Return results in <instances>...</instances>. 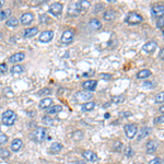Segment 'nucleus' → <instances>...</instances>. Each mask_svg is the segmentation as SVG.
I'll use <instances>...</instances> for the list:
<instances>
[{"label": "nucleus", "instance_id": "f257e3e1", "mask_svg": "<svg viewBox=\"0 0 164 164\" xmlns=\"http://www.w3.org/2000/svg\"><path fill=\"white\" fill-rule=\"evenodd\" d=\"M90 1H86V0H81V1H77V2H73L69 5V11L68 13L72 16H77L81 13V11L86 10V9L90 7Z\"/></svg>", "mask_w": 164, "mask_h": 164}, {"label": "nucleus", "instance_id": "f03ea898", "mask_svg": "<svg viewBox=\"0 0 164 164\" xmlns=\"http://www.w3.org/2000/svg\"><path fill=\"white\" fill-rule=\"evenodd\" d=\"M46 135H47V130L46 128L44 127H38L36 129H34L33 131L31 133V139L33 141L37 143H41L45 140L46 138Z\"/></svg>", "mask_w": 164, "mask_h": 164}, {"label": "nucleus", "instance_id": "7ed1b4c3", "mask_svg": "<svg viewBox=\"0 0 164 164\" xmlns=\"http://www.w3.org/2000/svg\"><path fill=\"white\" fill-rule=\"evenodd\" d=\"M16 114L11 109H8V111H5V113L2 114V124H5V126H12L16 120Z\"/></svg>", "mask_w": 164, "mask_h": 164}, {"label": "nucleus", "instance_id": "20e7f679", "mask_svg": "<svg viewBox=\"0 0 164 164\" xmlns=\"http://www.w3.org/2000/svg\"><path fill=\"white\" fill-rule=\"evenodd\" d=\"M73 39H75V33H73V31L67 30V31L64 32L63 35H61L60 43H61V45L66 46V45H70L71 43L73 42Z\"/></svg>", "mask_w": 164, "mask_h": 164}, {"label": "nucleus", "instance_id": "39448f33", "mask_svg": "<svg viewBox=\"0 0 164 164\" xmlns=\"http://www.w3.org/2000/svg\"><path fill=\"white\" fill-rule=\"evenodd\" d=\"M125 21L128 24H139L142 21V16L137 12H129L126 16Z\"/></svg>", "mask_w": 164, "mask_h": 164}, {"label": "nucleus", "instance_id": "423d86ee", "mask_svg": "<svg viewBox=\"0 0 164 164\" xmlns=\"http://www.w3.org/2000/svg\"><path fill=\"white\" fill-rule=\"evenodd\" d=\"M125 129V133L129 139H133L137 133H138V127L135 124H127L124 127Z\"/></svg>", "mask_w": 164, "mask_h": 164}, {"label": "nucleus", "instance_id": "0eeeda50", "mask_svg": "<svg viewBox=\"0 0 164 164\" xmlns=\"http://www.w3.org/2000/svg\"><path fill=\"white\" fill-rule=\"evenodd\" d=\"M93 97L91 92L89 91H80L78 93H76V100L78 102H88L89 100H91Z\"/></svg>", "mask_w": 164, "mask_h": 164}, {"label": "nucleus", "instance_id": "6e6552de", "mask_svg": "<svg viewBox=\"0 0 164 164\" xmlns=\"http://www.w3.org/2000/svg\"><path fill=\"white\" fill-rule=\"evenodd\" d=\"M152 16L160 19L164 16V5H154L151 9Z\"/></svg>", "mask_w": 164, "mask_h": 164}, {"label": "nucleus", "instance_id": "1a4fd4ad", "mask_svg": "<svg viewBox=\"0 0 164 164\" xmlns=\"http://www.w3.org/2000/svg\"><path fill=\"white\" fill-rule=\"evenodd\" d=\"M49 12L52 13L53 16H58L60 13L63 12V5H61V3H59V2L53 3V5L49 7Z\"/></svg>", "mask_w": 164, "mask_h": 164}, {"label": "nucleus", "instance_id": "9d476101", "mask_svg": "<svg viewBox=\"0 0 164 164\" xmlns=\"http://www.w3.org/2000/svg\"><path fill=\"white\" fill-rule=\"evenodd\" d=\"M34 20V14L31 12H26V13H23L22 16L20 18V21L23 25H29L33 22Z\"/></svg>", "mask_w": 164, "mask_h": 164}, {"label": "nucleus", "instance_id": "9b49d317", "mask_svg": "<svg viewBox=\"0 0 164 164\" xmlns=\"http://www.w3.org/2000/svg\"><path fill=\"white\" fill-rule=\"evenodd\" d=\"M54 37V32L53 31H44L41 33V36H39V41L43 43H48L50 42Z\"/></svg>", "mask_w": 164, "mask_h": 164}, {"label": "nucleus", "instance_id": "f8f14e48", "mask_svg": "<svg viewBox=\"0 0 164 164\" xmlns=\"http://www.w3.org/2000/svg\"><path fill=\"white\" fill-rule=\"evenodd\" d=\"M83 158L86 160V161L89 162H95L97 161V153L94 151H92V150H84L83 151Z\"/></svg>", "mask_w": 164, "mask_h": 164}, {"label": "nucleus", "instance_id": "ddd939ff", "mask_svg": "<svg viewBox=\"0 0 164 164\" xmlns=\"http://www.w3.org/2000/svg\"><path fill=\"white\" fill-rule=\"evenodd\" d=\"M24 58H25V54H24V53H16V54H13L12 56L9 57V63H11V64L20 63Z\"/></svg>", "mask_w": 164, "mask_h": 164}, {"label": "nucleus", "instance_id": "4468645a", "mask_svg": "<svg viewBox=\"0 0 164 164\" xmlns=\"http://www.w3.org/2000/svg\"><path fill=\"white\" fill-rule=\"evenodd\" d=\"M97 86V80H88L82 83V88L86 89V91H94Z\"/></svg>", "mask_w": 164, "mask_h": 164}, {"label": "nucleus", "instance_id": "2eb2a0df", "mask_svg": "<svg viewBox=\"0 0 164 164\" xmlns=\"http://www.w3.org/2000/svg\"><path fill=\"white\" fill-rule=\"evenodd\" d=\"M159 148V142L155 140H150L147 142V152L148 153H153Z\"/></svg>", "mask_w": 164, "mask_h": 164}, {"label": "nucleus", "instance_id": "dca6fc26", "mask_svg": "<svg viewBox=\"0 0 164 164\" xmlns=\"http://www.w3.org/2000/svg\"><path fill=\"white\" fill-rule=\"evenodd\" d=\"M142 48L146 53H148V54H151V53H153L154 50H155L156 43L154 42V41H149V42H147L146 44L143 45Z\"/></svg>", "mask_w": 164, "mask_h": 164}, {"label": "nucleus", "instance_id": "f3484780", "mask_svg": "<svg viewBox=\"0 0 164 164\" xmlns=\"http://www.w3.org/2000/svg\"><path fill=\"white\" fill-rule=\"evenodd\" d=\"M22 146H23V143H22L21 139H13V140L11 141L10 148H11V150H12V151L18 152L19 150L22 148Z\"/></svg>", "mask_w": 164, "mask_h": 164}, {"label": "nucleus", "instance_id": "a211bd4d", "mask_svg": "<svg viewBox=\"0 0 164 164\" xmlns=\"http://www.w3.org/2000/svg\"><path fill=\"white\" fill-rule=\"evenodd\" d=\"M52 106H53V99H50V97H44V99L41 100V102H39V107L42 109H46Z\"/></svg>", "mask_w": 164, "mask_h": 164}, {"label": "nucleus", "instance_id": "6ab92c4d", "mask_svg": "<svg viewBox=\"0 0 164 164\" xmlns=\"http://www.w3.org/2000/svg\"><path fill=\"white\" fill-rule=\"evenodd\" d=\"M89 27H90L91 30H94V31H95V30H100L102 27V23L100 20L93 18L90 20V22H89Z\"/></svg>", "mask_w": 164, "mask_h": 164}, {"label": "nucleus", "instance_id": "aec40b11", "mask_svg": "<svg viewBox=\"0 0 164 164\" xmlns=\"http://www.w3.org/2000/svg\"><path fill=\"white\" fill-rule=\"evenodd\" d=\"M104 19L106 21H113L115 18H116V11L114 9H108L104 12Z\"/></svg>", "mask_w": 164, "mask_h": 164}, {"label": "nucleus", "instance_id": "412c9836", "mask_svg": "<svg viewBox=\"0 0 164 164\" xmlns=\"http://www.w3.org/2000/svg\"><path fill=\"white\" fill-rule=\"evenodd\" d=\"M37 33H38V27H36V26L35 27H29V29H26L24 31V37L30 38V37L35 36Z\"/></svg>", "mask_w": 164, "mask_h": 164}, {"label": "nucleus", "instance_id": "4be33fe9", "mask_svg": "<svg viewBox=\"0 0 164 164\" xmlns=\"http://www.w3.org/2000/svg\"><path fill=\"white\" fill-rule=\"evenodd\" d=\"M151 133V128L150 127H143L142 129H140V133L138 135V141L142 140L143 138H146L147 136H149Z\"/></svg>", "mask_w": 164, "mask_h": 164}, {"label": "nucleus", "instance_id": "5701e85b", "mask_svg": "<svg viewBox=\"0 0 164 164\" xmlns=\"http://www.w3.org/2000/svg\"><path fill=\"white\" fill-rule=\"evenodd\" d=\"M63 111V106L61 105H54L52 106L50 108L47 109V115L50 116V115H55V114H58L59 112Z\"/></svg>", "mask_w": 164, "mask_h": 164}, {"label": "nucleus", "instance_id": "b1692460", "mask_svg": "<svg viewBox=\"0 0 164 164\" xmlns=\"http://www.w3.org/2000/svg\"><path fill=\"white\" fill-rule=\"evenodd\" d=\"M61 149H63V144L59 142H54L50 146L49 148V152L50 153H59L61 151Z\"/></svg>", "mask_w": 164, "mask_h": 164}, {"label": "nucleus", "instance_id": "393cba45", "mask_svg": "<svg viewBox=\"0 0 164 164\" xmlns=\"http://www.w3.org/2000/svg\"><path fill=\"white\" fill-rule=\"evenodd\" d=\"M152 75V72L149 69H143V70H140L138 73H137V78L138 79H144L148 78Z\"/></svg>", "mask_w": 164, "mask_h": 164}, {"label": "nucleus", "instance_id": "a878e982", "mask_svg": "<svg viewBox=\"0 0 164 164\" xmlns=\"http://www.w3.org/2000/svg\"><path fill=\"white\" fill-rule=\"evenodd\" d=\"M5 25L9 26V27H16V26L19 25V20L16 18H14V16H11V18H9L7 20Z\"/></svg>", "mask_w": 164, "mask_h": 164}, {"label": "nucleus", "instance_id": "bb28decb", "mask_svg": "<svg viewBox=\"0 0 164 164\" xmlns=\"http://www.w3.org/2000/svg\"><path fill=\"white\" fill-rule=\"evenodd\" d=\"M11 10L10 9H5V10H0V21L3 20H8L10 18Z\"/></svg>", "mask_w": 164, "mask_h": 164}, {"label": "nucleus", "instance_id": "cd10ccee", "mask_svg": "<svg viewBox=\"0 0 164 164\" xmlns=\"http://www.w3.org/2000/svg\"><path fill=\"white\" fill-rule=\"evenodd\" d=\"M94 107H95V103H94V102H88V103L82 105L81 108H82L83 112H90V111L94 109Z\"/></svg>", "mask_w": 164, "mask_h": 164}, {"label": "nucleus", "instance_id": "c85d7f7f", "mask_svg": "<svg viewBox=\"0 0 164 164\" xmlns=\"http://www.w3.org/2000/svg\"><path fill=\"white\" fill-rule=\"evenodd\" d=\"M23 67H22L21 65H16V66H13L12 68H11V73L12 75H21L22 72H23Z\"/></svg>", "mask_w": 164, "mask_h": 164}, {"label": "nucleus", "instance_id": "c756f323", "mask_svg": "<svg viewBox=\"0 0 164 164\" xmlns=\"http://www.w3.org/2000/svg\"><path fill=\"white\" fill-rule=\"evenodd\" d=\"M0 158L1 159H9L10 158V151H9L8 149H5V148H0Z\"/></svg>", "mask_w": 164, "mask_h": 164}, {"label": "nucleus", "instance_id": "7c9ffc66", "mask_svg": "<svg viewBox=\"0 0 164 164\" xmlns=\"http://www.w3.org/2000/svg\"><path fill=\"white\" fill-rule=\"evenodd\" d=\"M124 153H125V155L127 156V158H131V156H133L135 152H133V148H130V147H127V148L124 150Z\"/></svg>", "mask_w": 164, "mask_h": 164}, {"label": "nucleus", "instance_id": "2f4dec72", "mask_svg": "<svg viewBox=\"0 0 164 164\" xmlns=\"http://www.w3.org/2000/svg\"><path fill=\"white\" fill-rule=\"evenodd\" d=\"M124 100H125L124 95H116V97H113L112 102H114V103H116V104H119V103H122V102H124Z\"/></svg>", "mask_w": 164, "mask_h": 164}, {"label": "nucleus", "instance_id": "473e14b6", "mask_svg": "<svg viewBox=\"0 0 164 164\" xmlns=\"http://www.w3.org/2000/svg\"><path fill=\"white\" fill-rule=\"evenodd\" d=\"M113 148H114L115 151H122V148H124V146H122V143L120 142V141H115Z\"/></svg>", "mask_w": 164, "mask_h": 164}, {"label": "nucleus", "instance_id": "72a5a7b5", "mask_svg": "<svg viewBox=\"0 0 164 164\" xmlns=\"http://www.w3.org/2000/svg\"><path fill=\"white\" fill-rule=\"evenodd\" d=\"M155 102H156V103H164V91L160 92L159 94H156Z\"/></svg>", "mask_w": 164, "mask_h": 164}, {"label": "nucleus", "instance_id": "f704fd0d", "mask_svg": "<svg viewBox=\"0 0 164 164\" xmlns=\"http://www.w3.org/2000/svg\"><path fill=\"white\" fill-rule=\"evenodd\" d=\"M43 122H44L45 125H47V126H49V125H53V122H54V119H53L50 116H45L44 118H43Z\"/></svg>", "mask_w": 164, "mask_h": 164}, {"label": "nucleus", "instance_id": "c9c22d12", "mask_svg": "<svg viewBox=\"0 0 164 164\" xmlns=\"http://www.w3.org/2000/svg\"><path fill=\"white\" fill-rule=\"evenodd\" d=\"M82 137H83L82 131H76V133H73V135H72L73 140H76V141H79L80 139H82Z\"/></svg>", "mask_w": 164, "mask_h": 164}, {"label": "nucleus", "instance_id": "e433bc0d", "mask_svg": "<svg viewBox=\"0 0 164 164\" xmlns=\"http://www.w3.org/2000/svg\"><path fill=\"white\" fill-rule=\"evenodd\" d=\"M7 141H8V136L0 135V147L3 146L5 143H7Z\"/></svg>", "mask_w": 164, "mask_h": 164}, {"label": "nucleus", "instance_id": "4c0bfd02", "mask_svg": "<svg viewBox=\"0 0 164 164\" xmlns=\"http://www.w3.org/2000/svg\"><path fill=\"white\" fill-rule=\"evenodd\" d=\"M154 124L155 125H158V124H162V122H164V115H161V116H159V117L154 118Z\"/></svg>", "mask_w": 164, "mask_h": 164}, {"label": "nucleus", "instance_id": "58836bf2", "mask_svg": "<svg viewBox=\"0 0 164 164\" xmlns=\"http://www.w3.org/2000/svg\"><path fill=\"white\" fill-rule=\"evenodd\" d=\"M156 26H158L159 29L164 27V16L163 18H160L159 20H158V22H156Z\"/></svg>", "mask_w": 164, "mask_h": 164}, {"label": "nucleus", "instance_id": "ea45409f", "mask_svg": "<svg viewBox=\"0 0 164 164\" xmlns=\"http://www.w3.org/2000/svg\"><path fill=\"white\" fill-rule=\"evenodd\" d=\"M8 71V66L5 65V64H1L0 65V73H5Z\"/></svg>", "mask_w": 164, "mask_h": 164}, {"label": "nucleus", "instance_id": "a19ab883", "mask_svg": "<svg viewBox=\"0 0 164 164\" xmlns=\"http://www.w3.org/2000/svg\"><path fill=\"white\" fill-rule=\"evenodd\" d=\"M50 92L52 91H50L49 89H43V90H41L38 92V95H46V94H49Z\"/></svg>", "mask_w": 164, "mask_h": 164}, {"label": "nucleus", "instance_id": "79ce46f5", "mask_svg": "<svg viewBox=\"0 0 164 164\" xmlns=\"http://www.w3.org/2000/svg\"><path fill=\"white\" fill-rule=\"evenodd\" d=\"M149 164H161V159L160 158H154L151 161L149 162Z\"/></svg>", "mask_w": 164, "mask_h": 164}, {"label": "nucleus", "instance_id": "37998d69", "mask_svg": "<svg viewBox=\"0 0 164 164\" xmlns=\"http://www.w3.org/2000/svg\"><path fill=\"white\" fill-rule=\"evenodd\" d=\"M100 76H101L102 78L107 79V80H109V79H112V75H107V73H101Z\"/></svg>", "mask_w": 164, "mask_h": 164}, {"label": "nucleus", "instance_id": "c03bdc74", "mask_svg": "<svg viewBox=\"0 0 164 164\" xmlns=\"http://www.w3.org/2000/svg\"><path fill=\"white\" fill-rule=\"evenodd\" d=\"M101 8H103V5H100V3H99V5L95 7V10H94V12H99V11H101V10H100Z\"/></svg>", "mask_w": 164, "mask_h": 164}, {"label": "nucleus", "instance_id": "a18cd8bd", "mask_svg": "<svg viewBox=\"0 0 164 164\" xmlns=\"http://www.w3.org/2000/svg\"><path fill=\"white\" fill-rule=\"evenodd\" d=\"M159 57L161 58L162 60H164V48L161 49V52H160V54H159Z\"/></svg>", "mask_w": 164, "mask_h": 164}, {"label": "nucleus", "instance_id": "49530a36", "mask_svg": "<svg viewBox=\"0 0 164 164\" xmlns=\"http://www.w3.org/2000/svg\"><path fill=\"white\" fill-rule=\"evenodd\" d=\"M159 111H160V112H161V113H163V114H164V105H163V106H161V107H160V108H159Z\"/></svg>", "mask_w": 164, "mask_h": 164}, {"label": "nucleus", "instance_id": "de8ad7c7", "mask_svg": "<svg viewBox=\"0 0 164 164\" xmlns=\"http://www.w3.org/2000/svg\"><path fill=\"white\" fill-rule=\"evenodd\" d=\"M2 5H3V1H2V0H0V8H1Z\"/></svg>", "mask_w": 164, "mask_h": 164}, {"label": "nucleus", "instance_id": "09e8293b", "mask_svg": "<svg viewBox=\"0 0 164 164\" xmlns=\"http://www.w3.org/2000/svg\"><path fill=\"white\" fill-rule=\"evenodd\" d=\"M105 118H109V114H108V113H106V114H105Z\"/></svg>", "mask_w": 164, "mask_h": 164}, {"label": "nucleus", "instance_id": "8fccbe9b", "mask_svg": "<svg viewBox=\"0 0 164 164\" xmlns=\"http://www.w3.org/2000/svg\"><path fill=\"white\" fill-rule=\"evenodd\" d=\"M108 105H109V103H106V104L103 105V107H108Z\"/></svg>", "mask_w": 164, "mask_h": 164}, {"label": "nucleus", "instance_id": "3c124183", "mask_svg": "<svg viewBox=\"0 0 164 164\" xmlns=\"http://www.w3.org/2000/svg\"><path fill=\"white\" fill-rule=\"evenodd\" d=\"M0 131H1V127H0Z\"/></svg>", "mask_w": 164, "mask_h": 164}, {"label": "nucleus", "instance_id": "603ef678", "mask_svg": "<svg viewBox=\"0 0 164 164\" xmlns=\"http://www.w3.org/2000/svg\"><path fill=\"white\" fill-rule=\"evenodd\" d=\"M163 35H164V31H163Z\"/></svg>", "mask_w": 164, "mask_h": 164}]
</instances>
